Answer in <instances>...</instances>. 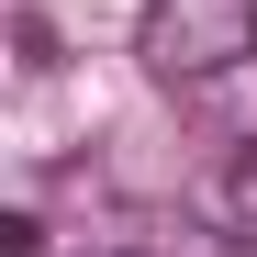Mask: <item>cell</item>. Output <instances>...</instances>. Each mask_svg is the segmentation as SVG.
Here are the masks:
<instances>
[{
	"instance_id": "cell-1",
	"label": "cell",
	"mask_w": 257,
	"mask_h": 257,
	"mask_svg": "<svg viewBox=\"0 0 257 257\" xmlns=\"http://www.w3.org/2000/svg\"><path fill=\"white\" fill-rule=\"evenodd\" d=\"M135 56L168 90H201V78H224V67L257 56V0H146Z\"/></svg>"
},
{
	"instance_id": "cell-2",
	"label": "cell",
	"mask_w": 257,
	"mask_h": 257,
	"mask_svg": "<svg viewBox=\"0 0 257 257\" xmlns=\"http://www.w3.org/2000/svg\"><path fill=\"white\" fill-rule=\"evenodd\" d=\"M0 257H45V212H0Z\"/></svg>"
}]
</instances>
